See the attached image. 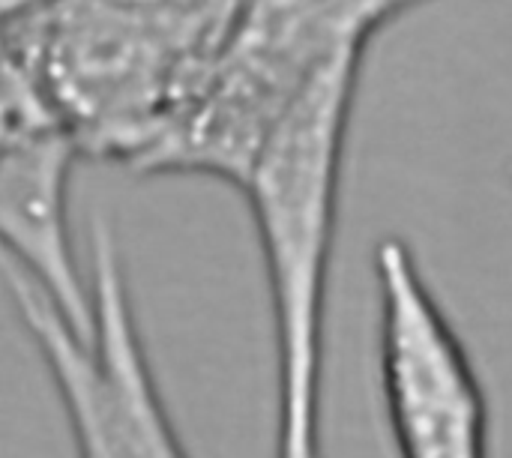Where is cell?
I'll return each instance as SVG.
<instances>
[{
  "mask_svg": "<svg viewBox=\"0 0 512 458\" xmlns=\"http://www.w3.org/2000/svg\"><path fill=\"white\" fill-rule=\"evenodd\" d=\"M240 9L243 0H15L6 33L78 156L141 174Z\"/></svg>",
  "mask_w": 512,
  "mask_h": 458,
  "instance_id": "1",
  "label": "cell"
},
{
  "mask_svg": "<svg viewBox=\"0 0 512 458\" xmlns=\"http://www.w3.org/2000/svg\"><path fill=\"white\" fill-rule=\"evenodd\" d=\"M363 57L345 54L309 81L237 189L252 213L270 297L276 458H324L327 291Z\"/></svg>",
  "mask_w": 512,
  "mask_h": 458,
  "instance_id": "2",
  "label": "cell"
},
{
  "mask_svg": "<svg viewBox=\"0 0 512 458\" xmlns=\"http://www.w3.org/2000/svg\"><path fill=\"white\" fill-rule=\"evenodd\" d=\"M90 327L75 330L21 273L0 282L57 393L75 458H192L168 414L135 318L114 228L90 219Z\"/></svg>",
  "mask_w": 512,
  "mask_h": 458,
  "instance_id": "3",
  "label": "cell"
},
{
  "mask_svg": "<svg viewBox=\"0 0 512 458\" xmlns=\"http://www.w3.org/2000/svg\"><path fill=\"white\" fill-rule=\"evenodd\" d=\"M375 285L381 393L396 456L492 458L486 387L402 237L378 243Z\"/></svg>",
  "mask_w": 512,
  "mask_h": 458,
  "instance_id": "4",
  "label": "cell"
},
{
  "mask_svg": "<svg viewBox=\"0 0 512 458\" xmlns=\"http://www.w3.org/2000/svg\"><path fill=\"white\" fill-rule=\"evenodd\" d=\"M15 0H0V174L3 168L42 132L54 129L57 120L45 111L33 93L6 33V15Z\"/></svg>",
  "mask_w": 512,
  "mask_h": 458,
  "instance_id": "5",
  "label": "cell"
},
{
  "mask_svg": "<svg viewBox=\"0 0 512 458\" xmlns=\"http://www.w3.org/2000/svg\"><path fill=\"white\" fill-rule=\"evenodd\" d=\"M510 177H512V165H510Z\"/></svg>",
  "mask_w": 512,
  "mask_h": 458,
  "instance_id": "6",
  "label": "cell"
}]
</instances>
